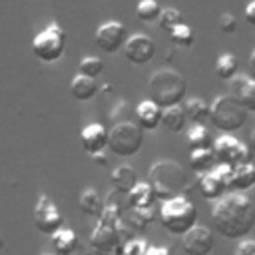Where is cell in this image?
<instances>
[{"label":"cell","instance_id":"17","mask_svg":"<svg viewBox=\"0 0 255 255\" xmlns=\"http://www.w3.org/2000/svg\"><path fill=\"white\" fill-rule=\"evenodd\" d=\"M197 189L201 193L203 199H209V201H217L219 197H223L225 193V187L221 183V179L215 175V171H203L199 173L197 177Z\"/></svg>","mask_w":255,"mask_h":255},{"label":"cell","instance_id":"7","mask_svg":"<svg viewBox=\"0 0 255 255\" xmlns=\"http://www.w3.org/2000/svg\"><path fill=\"white\" fill-rule=\"evenodd\" d=\"M64 50H66V32L58 24L46 26L32 40V54L46 64L58 62L64 56Z\"/></svg>","mask_w":255,"mask_h":255},{"label":"cell","instance_id":"25","mask_svg":"<svg viewBox=\"0 0 255 255\" xmlns=\"http://www.w3.org/2000/svg\"><path fill=\"white\" fill-rule=\"evenodd\" d=\"M215 163L213 147H201V149H189V165L195 173L209 171V167Z\"/></svg>","mask_w":255,"mask_h":255},{"label":"cell","instance_id":"42","mask_svg":"<svg viewBox=\"0 0 255 255\" xmlns=\"http://www.w3.org/2000/svg\"><path fill=\"white\" fill-rule=\"evenodd\" d=\"M42 255H52V253H42Z\"/></svg>","mask_w":255,"mask_h":255},{"label":"cell","instance_id":"10","mask_svg":"<svg viewBox=\"0 0 255 255\" xmlns=\"http://www.w3.org/2000/svg\"><path fill=\"white\" fill-rule=\"evenodd\" d=\"M96 46L106 52V54H116L120 48H124L126 40H128V28L122 22H104L98 30H96Z\"/></svg>","mask_w":255,"mask_h":255},{"label":"cell","instance_id":"19","mask_svg":"<svg viewBox=\"0 0 255 255\" xmlns=\"http://www.w3.org/2000/svg\"><path fill=\"white\" fill-rule=\"evenodd\" d=\"M52 245H54L56 255H72L78 249V235L74 229L60 227L52 235Z\"/></svg>","mask_w":255,"mask_h":255},{"label":"cell","instance_id":"21","mask_svg":"<svg viewBox=\"0 0 255 255\" xmlns=\"http://www.w3.org/2000/svg\"><path fill=\"white\" fill-rule=\"evenodd\" d=\"M155 201V193H153V187L149 185V181H137L135 187L128 193V205L131 209H137V207H149L153 205Z\"/></svg>","mask_w":255,"mask_h":255},{"label":"cell","instance_id":"24","mask_svg":"<svg viewBox=\"0 0 255 255\" xmlns=\"http://www.w3.org/2000/svg\"><path fill=\"white\" fill-rule=\"evenodd\" d=\"M116 243H118V233H116L114 225H108V223L100 221V225L92 233V245L106 251V249H112Z\"/></svg>","mask_w":255,"mask_h":255},{"label":"cell","instance_id":"39","mask_svg":"<svg viewBox=\"0 0 255 255\" xmlns=\"http://www.w3.org/2000/svg\"><path fill=\"white\" fill-rule=\"evenodd\" d=\"M92 159H94V161H98L100 165H106V155H104V151L94 153V155H92Z\"/></svg>","mask_w":255,"mask_h":255},{"label":"cell","instance_id":"23","mask_svg":"<svg viewBox=\"0 0 255 255\" xmlns=\"http://www.w3.org/2000/svg\"><path fill=\"white\" fill-rule=\"evenodd\" d=\"M255 185V165L251 161L233 167V191H245Z\"/></svg>","mask_w":255,"mask_h":255},{"label":"cell","instance_id":"32","mask_svg":"<svg viewBox=\"0 0 255 255\" xmlns=\"http://www.w3.org/2000/svg\"><path fill=\"white\" fill-rule=\"evenodd\" d=\"M157 22H159V28L163 32H169L173 26L181 24L183 20H181V12L179 10H175V8H161Z\"/></svg>","mask_w":255,"mask_h":255},{"label":"cell","instance_id":"33","mask_svg":"<svg viewBox=\"0 0 255 255\" xmlns=\"http://www.w3.org/2000/svg\"><path fill=\"white\" fill-rule=\"evenodd\" d=\"M155 209L149 205V207H137V209H131V217H133V221L139 225V227H145L149 221H153L155 219Z\"/></svg>","mask_w":255,"mask_h":255},{"label":"cell","instance_id":"1","mask_svg":"<svg viewBox=\"0 0 255 255\" xmlns=\"http://www.w3.org/2000/svg\"><path fill=\"white\" fill-rule=\"evenodd\" d=\"M215 231L227 239H243L255 227V205L243 193H227L211 209Z\"/></svg>","mask_w":255,"mask_h":255},{"label":"cell","instance_id":"4","mask_svg":"<svg viewBox=\"0 0 255 255\" xmlns=\"http://www.w3.org/2000/svg\"><path fill=\"white\" fill-rule=\"evenodd\" d=\"M159 225L171 235H183L197 223V207L185 195H173L163 199L157 211Z\"/></svg>","mask_w":255,"mask_h":255},{"label":"cell","instance_id":"29","mask_svg":"<svg viewBox=\"0 0 255 255\" xmlns=\"http://www.w3.org/2000/svg\"><path fill=\"white\" fill-rule=\"evenodd\" d=\"M167 36H169V40L175 44V46H181V48H189L193 42H195V32H193V28L191 26H187V24H177V26H173L169 32H167Z\"/></svg>","mask_w":255,"mask_h":255},{"label":"cell","instance_id":"8","mask_svg":"<svg viewBox=\"0 0 255 255\" xmlns=\"http://www.w3.org/2000/svg\"><path fill=\"white\" fill-rule=\"evenodd\" d=\"M211 147L215 153V161L225 163V165H233V167L239 163L251 161V153H253L247 143L239 141L231 133H223L221 137H217Z\"/></svg>","mask_w":255,"mask_h":255},{"label":"cell","instance_id":"3","mask_svg":"<svg viewBox=\"0 0 255 255\" xmlns=\"http://www.w3.org/2000/svg\"><path fill=\"white\" fill-rule=\"evenodd\" d=\"M149 185L153 187L155 199H169L183 193L189 187L185 169L173 159H159L149 167Z\"/></svg>","mask_w":255,"mask_h":255},{"label":"cell","instance_id":"30","mask_svg":"<svg viewBox=\"0 0 255 255\" xmlns=\"http://www.w3.org/2000/svg\"><path fill=\"white\" fill-rule=\"evenodd\" d=\"M161 12V6L157 4V0H139L135 6V16L141 22H157Z\"/></svg>","mask_w":255,"mask_h":255},{"label":"cell","instance_id":"38","mask_svg":"<svg viewBox=\"0 0 255 255\" xmlns=\"http://www.w3.org/2000/svg\"><path fill=\"white\" fill-rule=\"evenodd\" d=\"M247 68H249V76L255 78V52L249 56V62H247Z\"/></svg>","mask_w":255,"mask_h":255},{"label":"cell","instance_id":"14","mask_svg":"<svg viewBox=\"0 0 255 255\" xmlns=\"http://www.w3.org/2000/svg\"><path fill=\"white\" fill-rule=\"evenodd\" d=\"M229 94L235 96L247 112H255V78L235 76L229 80Z\"/></svg>","mask_w":255,"mask_h":255},{"label":"cell","instance_id":"37","mask_svg":"<svg viewBox=\"0 0 255 255\" xmlns=\"http://www.w3.org/2000/svg\"><path fill=\"white\" fill-rule=\"evenodd\" d=\"M245 20H247V24L255 30V0H251V2L245 6Z\"/></svg>","mask_w":255,"mask_h":255},{"label":"cell","instance_id":"5","mask_svg":"<svg viewBox=\"0 0 255 255\" xmlns=\"http://www.w3.org/2000/svg\"><path fill=\"white\" fill-rule=\"evenodd\" d=\"M209 108H211V118H209V122L217 128V129H221V131H225V133H231V131H235V129H241L243 126H245V122H247V110L241 106V102L235 98V96H231V94H225V96H217L211 104H209Z\"/></svg>","mask_w":255,"mask_h":255},{"label":"cell","instance_id":"40","mask_svg":"<svg viewBox=\"0 0 255 255\" xmlns=\"http://www.w3.org/2000/svg\"><path fill=\"white\" fill-rule=\"evenodd\" d=\"M147 255H169L167 249H149Z\"/></svg>","mask_w":255,"mask_h":255},{"label":"cell","instance_id":"9","mask_svg":"<svg viewBox=\"0 0 255 255\" xmlns=\"http://www.w3.org/2000/svg\"><path fill=\"white\" fill-rule=\"evenodd\" d=\"M34 223H36L38 231L44 235H54L62 227L64 217H62L60 209L56 207V203L48 195L38 197L36 207H34Z\"/></svg>","mask_w":255,"mask_h":255},{"label":"cell","instance_id":"2","mask_svg":"<svg viewBox=\"0 0 255 255\" xmlns=\"http://www.w3.org/2000/svg\"><path fill=\"white\" fill-rule=\"evenodd\" d=\"M147 92H149V100H153L161 110H165L169 106H177L183 102L187 84L177 70L161 68L149 76Z\"/></svg>","mask_w":255,"mask_h":255},{"label":"cell","instance_id":"31","mask_svg":"<svg viewBox=\"0 0 255 255\" xmlns=\"http://www.w3.org/2000/svg\"><path fill=\"white\" fill-rule=\"evenodd\" d=\"M104 72V62L98 56H86L80 60V74L90 76V78H98Z\"/></svg>","mask_w":255,"mask_h":255},{"label":"cell","instance_id":"6","mask_svg":"<svg viewBox=\"0 0 255 255\" xmlns=\"http://www.w3.org/2000/svg\"><path fill=\"white\" fill-rule=\"evenodd\" d=\"M143 145V129L135 122H118L110 129L108 147L120 155V157H131L135 155Z\"/></svg>","mask_w":255,"mask_h":255},{"label":"cell","instance_id":"16","mask_svg":"<svg viewBox=\"0 0 255 255\" xmlns=\"http://www.w3.org/2000/svg\"><path fill=\"white\" fill-rule=\"evenodd\" d=\"M98 92H100V86H98L96 78L84 76L80 72L70 82V94L78 102H90V100H94L98 96Z\"/></svg>","mask_w":255,"mask_h":255},{"label":"cell","instance_id":"11","mask_svg":"<svg viewBox=\"0 0 255 255\" xmlns=\"http://www.w3.org/2000/svg\"><path fill=\"white\" fill-rule=\"evenodd\" d=\"M213 231L205 225H193L181 235V249L185 255H209L213 251Z\"/></svg>","mask_w":255,"mask_h":255},{"label":"cell","instance_id":"18","mask_svg":"<svg viewBox=\"0 0 255 255\" xmlns=\"http://www.w3.org/2000/svg\"><path fill=\"white\" fill-rule=\"evenodd\" d=\"M137 181H139V179H137L135 169H133L131 165H128V163H122V165H118V167L112 171V185H114V189L120 191V193H126V195H128V193L135 187Z\"/></svg>","mask_w":255,"mask_h":255},{"label":"cell","instance_id":"27","mask_svg":"<svg viewBox=\"0 0 255 255\" xmlns=\"http://www.w3.org/2000/svg\"><path fill=\"white\" fill-rule=\"evenodd\" d=\"M187 145L189 149H201V147H211L213 139L205 124H193L191 129L187 131Z\"/></svg>","mask_w":255,"mask_h":255},{"label":"cell","instance_id":"15","mask_svg":"<svg viewBox=\"0 0 255 255\" xmlns=\"http://www.w3.org/2000/svg\"><path fill=\"white\" fill-rule=\"evenodd\" d=\"M161 108L153 100H143L135 106V124L143 131H153L161 124Z\"/></svg>","mask_w":255,"mask_h":255},{"label":"cell","instance_id":"22","mask_svg":"<svg viewBox=\"0 0 255 255\" xmlns=\"http://www.w3.org/2000/svg\"><path fill=\"white\" fill-rule=\"evenodd\" d=\"M187 124V116H185V110L183 106H169L161 112V126L171 131V133H179Z\"/></svg>","mask_w":255,"mask_h":255},{"label":"cell","instance_id":"36","mask_svg":"<svg viewBox=\"0 0 255 255\" xmlns=\"http://www.w3.org/2000/svg\"><path fill=\"white\" fill-rule=\"evenodd\" d=\"M233 255H255V241L253 239H243L235 247Z\"/></svg>","mask_w":255,"mask_h":255},{"label":"cell","instance_id":"20","mask_svg":"<svg viewBox=\"0 0 255 255\" xmlns=\"http://www.w3.org/2000/svg\"><path fill=\"white\" fill-rule=\"evenodd\" d=\"M183 110H185V116H187V120H189L191 124H207L209 118H211V108H209V104H207L205 100L197 98V96L185 100Z\"/></svg>","mask_w":255,"mask_h":255},{"label":"cell","instance_id":"35","mask_svg":"<svg viewBox=\"0 0 255 255\" xmlns=\"http://www.w3.org/2000/svg\"><path fill=\"white\" fill-rule=\"evenodd\" d=\"M219 32H223V34H233L235 30H237V20H235V16L233 14H229V12H223L221 16H219Z\"/></svg>","mask_w":255,"mask_h":255},{"label":"cell","instance_id":"41","mask_svg":"<svg viewBox=\"0 0 255 255\" xmlns=\"http://www.w3.org/2000/svg\"><path fill=\"white\" fill-rule=\"evenodd\" d=\"M249 147H251V151H255V129L251 131V135H249V143H247Z\"/></svg>","mask_w":255,"mask_h":255},{"label":"cell","instance_id":"28","mask_svg":"<svg viewBox=\"0 0 255 255\" xmlns=\"http://www.w3.org/2000/svg\"><path fill=\"white\" fill-rule=\"evenodd\" d=\"M237 70H239V62L233 54H221L215 62V74L219 80H233L237 76Z\"/></svg>","mask_w":255,"mask_h":255},{"label":"cell","instance_id":"13","mask_svg":"<svg viewBox=\"0 0 255 255\" xmlns=\"http://www.w3.org/2000/svg\"><path fill=\"white\" fill-rule=\"evenodd\" d=\"M108 139H110V129L102 124H96V122L88 124L80 131V143H82V147L88 155L104 151L108 147Z\"/></svg>","mask_w":255,"mask_h":255},{"label":"cell","instance_id":"12","mask_svg":"<svg viewBox=\"0 0 255 255\" xmlns=\"http://www.w3.org/2000/svg\"><path fill=\"white\" fill-rule=\"evenodd\" d=\"M124 54H126L128 62H131L135 66H143L147 62H151V58L155 56V42L147 34L128 36V40L124 44Z\"/></svg>","mask_w":255,"mask_h":255},{"label":"cell","instance_id":"26","mask_svg":"<svg viewBox=\"0 0 255 255\" xmlns=\"http://www.w3.org/2000/svg\"><path fill=\"white\" fill-rule=\"evenodd\" d=\"M80 211L84 215H90V217H96V215H102L104 211V201L100 197V193L96 189H86L82 195H80Z\"/></svg>","mask_w":255,"mask_h":255},{"label":"cell","instance_id":"34","mask_svg":"<svg viewBox=\"0 0 255 255\" xmlns=\"http://www.w3.org/2000/svg\"><path fill=\"white\" fill-rule=\"evenodd\" d=\"M215 175L221 179L225 191H233V165H225V163H219L215 169Z\"/></svg>","mask_w":255,"mask_h":255}]
</instances>
